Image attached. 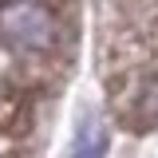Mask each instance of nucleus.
I'll use <instances>...</instances> for the list:
<instances>
[{
	"mask_svg": "<svg viewBox=\"0 0 158 158\" xmlns=\"http://www.w3.org/2000/svg\"><path fill=\"white\" fill-rule=\"evenodd\" d=\"M107 142H103V135H99V127L95 123H83V135H79V142H75V150L79 154H99Z\"/></svg>",
	"mask_w": 158,
	"mask_h": 158,
	"instance_id": "2",
	"label": "nucleus"
},
{
	"mask_svg": "<svg viewBox=\"0 0 158 158\" xmlns=\"http://www.w3.org/2000/svg\"><path fill=\"white\" fill-rule=\"evenodd\" d=\"M8 32L24 48H48L52 44V20L44 16L40 8L24 4V8H12L8 12Z\"/></svg>",
	"mask_w": 158,
	"mask_h": 158,
	"instance_id": "1",
	"label": "nucleus"
}]
</instances>
